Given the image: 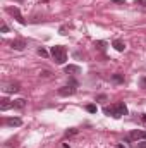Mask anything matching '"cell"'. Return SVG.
I'll return each mask as SVG.
<instances>
[{
    "label": "cell",
    "instance_id": "obj_23",
    "mask_svg": "<svg viewBox=\"0 0 146 148\" xmlns=\"http://www.w3.org/2000/svg\"><path fill=\"white\" fill-rule=\"evenodd\" d=\"M141 121H143V122L146 124V114H143V115H141Z\"/></svg>",
    "mask_w": 146,
    "mask_h": 148
},
{
    "label": "cell",
    "instance_id": "obj_25",
    "mask_svg": "<svg viewBox=\"0 0 146 148\" xmlns=\"http://www.w3.org/2000/svg\"><path fill=\"white\" fill-rule=\"evenodd\" d=\"M143 138L146 140V131H143Z\"/></svg>",
    "mask_w": 146,
    "mask_h": 148
},
{
    "label": "cell",
    "instance_id": "obj_7",
    "mask_svg": "<svg viewBox=\"0 0 146 148\" xmlns=\"http://www.w3.org/2000/svg\"><path fill=\"white\" fill-rule=\"evenodd\" d=\"M112 47H113L117 52H124V50H126V43H124L122 40H113V41H112Z\"/></svg>",
    "mask_w": 146,
    "mask_h": 148
},
{
    "label": "cell",
    "instance_id": "obj_9",
    "mask_svg": "<svg viewBox=\"0 0 146 148\" xmlns=\"http://www.w3.org/2000/svg\"><path fill=\"white\" fill-rule=\"evenodd\" d=\"M64 71L67 74H79L81 73V67H79V66H74V64H69V66H65Z\"/></svg>",
    "mask_w": 146,
    "mask_h": 148
},
{
    "label": "cell",
    "instance_id": "obj_13",
    "mask_svg": "<svg viewBox=\"0 0 146 148\" xmlns=\"http://www.w3.org/2000/svg\"><path fill=\"white\" fill-rule=\"evenodd\" d=\"M103 112H105V115H112V117H115V107H105Z\"/></svg>",
    "mask_w": 146,
    "mask_h": 148
},
{
    "label": "cell",
    "instance_id": "obj_1",
    "mask_svg": "<svg viewBox=\"0 0 146 148\" xmlns=\"http://www.w3.org/2000/svg\"><path fill=\"white\" fill-rule=\"evenodd\" d=\"M52 57L55 59L57 64H64L67 60V50H65V47H62V45L52 47Z\"/></svg>",
    "mask_w": 146,
    "mask_h": 148
},
{
    "label": "cell",
    "instance_id": "obj_19",
    "mask_svg": "<svg viewBox=\"0 0 146 148\" xmlns=\"http://www.w3.org/2000/svg\"><path fill=\"white\" fill-rule=\"evenodd\" d=\"M96 45H98V48H100V50H105V43H103V41H98Z\"/></svg>",
    "mask_w": 146,
    "mask_h": 148
},
{
    "label": "cell",
    "instance_id": "obj_22",
    "mask_svg": "<svg viewBox=\"0 0 146 148\" xmlns=\"http://www.w3.org/2000/svg\"><path fill=\"white\" fill-rule=\"evenodd\" d=\"M138 148H146V141H139L138 143Z\"/></svg>",
    "mask_w": 146,
    "mask_h": 148
},
{
    "label": "cell",
    "instance_id": "obj_5",
    "mask_svg": "<svg viewBox=\"0 0 146 148\" xmlns=\"http://www.w3.org/2000/svg\"><path fill=\"white\" fill-rule=\"evenodd\" d=\"M60 97H71L76 93V86H64V88H59V91H57Z\"/></svg>",
    "mask_w": 146,
    "mask_h": 148
},
{
    "label": "cell",
    "instance_id": "obj_10",
    "mask_svg": "<svg viewBox=\"0 0 146 148\" xmlns=\"http://www.w3.org/2000/svg\"><path fill=\"white\" fill-rule=\"evenodd\" d=\"M10 107H12V102H9L7 98H2V100H0V110H2V112L9 110Z\"/></svg>",
    "mask_w": 146,
    "mask_h": 148
},
{
    "label": "cell",
    "instance_id": "obj_21",
    "mask_svg": "<svg viewBox=\"0 0 146 148\" xmlns=\"http://www.w3.org/2000/svg\"><path fill=\"white\" fill-rule=\"evenodd\" d=\"M134 3H136V5H146V0H136Z\"/></svg>",
    "mask_w": 146,
    "mask_h": 148
},
{
    "label": "cell",
    "instance_id": "obj_4",
    "mask_svg": "<svg viewBox=\"0 0 146 148\" xmlns=\"http://www.w3.org/2000/svg\"><path fill=\"white\" fill-rule=\"evenodd\" d=\"M113 107H115V117H122V115H127V107H126V103L119 102V103H115Z\"/></svg>",
    "mask_w": 146,
    "mask_h": 148
},
{
    "label": "cell",
    "instance_id": "obj_16",
    "mask_svg": "<svg viewBox=\"0 0 146 148\" xmlns=\"http://www.w3.org/2000/svg\"><path fill=\"white\" fill-rule=\"evenodd\" d=\"M38 55H41V57H46V55H48V52H46L45 48H38Z\"/></svg>",
    "mask_w": 146,
    "mask_h": 148
},
{
    "label": "cell",
    "instance_id": "obj_14",
    "mask_svg": "<svg viewBox=\"0 0 146 148\" xmlns=\"http://www.w3.org/2000/svg\"><path fill=\"white\" fill-rule=\"evenodd\" d=\"M131 138H134V140L143 138V131H132V133H131Z\"/></svg>",
    "mask_w": 146,
    "mask_h": 148
},
{
    "label": "cell",
    "instance_id": "obj_20",
    "mask_svg": "<svg viewBox=\"0 0 146 148\" xmlns=\"http://www.w3.org/2000/svg\"><path fill=\"white\" fill-rule=\"evenodd\" d=\"M40 76H43V77H50V73H48V71H41Z\"/></svg>",
    "mask_w": 146,
    "mask_h": 148
},
{
    "label": "cell",
    "instance_id": "obj_8",
    "mask_svg": "<svg viewBox=\"0 0 146 148\" xmlns=\"http://www.w3.org/2000/svg\"><path fill=\"white\" fill-rule=\"evenodd\" d=\"M5 124H7V126H12V127H14V126L17 127V126L23 124V121H21L19 117H9V119H5Z\"/></svg>",
    "mask_w": 146,
    "mask_h": 148
},
{
    "label": "cell",
    "instance_id": "obj_17",
    "mask_svg": "<svg viewBox=\"0 0 146 148\" xmlns=\"http://www.w3.org/2000/svg\"><path fill=\"white\" fill-rule=\"evenodd\" d=\"M77 133V129H69V131H65V136H72Z\"/></svg>",
    "mask_w": 146,
    "mask_h": 148
},
{
    "label": "cell",
    "instance_id": "obj_3",
    "mask_svg": "<svg viewBox=\"0 0 146 148\" xmlns=\"http://www.w3.org/2000/svg\"><path fill=\"white\" fill-rule=\"evenodd\" d=\"M2 90H3L5 93H17V91L21 90V86H19L17 83H5Z\"/></svg>",
    "mask_w": 146,
    "mask_h": 148
},
{
    "label": "cell",
    "instance_id": "obj_12",
    "mask_svg": "<svg viewBox=\"0 0 146 148\" xmlns=\"http://www.w3.org/2000/svg\"><path fill=\"white\" fill-rule=\"evenodd\" d=\"M112 81H113V83H124V74H113V76H112Z\"/></svg>",
    "mask_w": 146,
    "mask_h": 148
},
{
    "label": "cell",
    "instance_id": "obj_2",
    "mask_svg": "<svg viewBox=\"0 0 146 148\" xmlns=\"http://www.w3.org/2000/svg\"><path fill=\"white\" fill-rule=\"evenodd\" d=\"M7 12H9V14H12V16L16 17V21H17V23L26 24V21H24V17H23V14L19 12V9H17V7H9V9H7Z\"/></svg>",
    "mask_w": 146,
    "mask_h": 148
},
{
    "label": "cell",
    "instance_id": "obj_11",
    "mask_svg": "<svg viewBox=\"0 0 146 148\" xmlns=\"http://www.w3.org/2000/svg\"><path fill=\"white\" fill-rule=\"evenodd\" d=\"M12 107H14V109H24V107H26V100H24V98H17V100L12 102Z\"/></svg>",
    "mask_w": 146,
    "mask_h": 148
},
{
    "label": "cell",
    "instance_id": "obj_15",
    "mask_svg": "<svg viewBox=\"0 0 146 148\" xmlns=\"http://www.w3.org/2000/svg\"><path fill=\"white\" fill-rule=\"evenodd\" d=\"M86 110L91 112V114H95V112H96V105H93V103H91V105H88V107H86Z\"/></svg>",
    "mask_w": 146,
    "mask_h": 148
},
{
    "label": "cell",
    "instance_id": "obj_24",
    "mask_svg": "<svg viewBox=\"0 0 146 148\" xmlns=\"http://www.w3.org/2000/svg\"><path fill=\"white\" fill-rule=\"evenodd\" d=\"M141 84H143V86L146 88V77H143V79H141Z\"/></svg>",
    "mask_w": 146,
    "mask_h": 148
},
{
    "label": "cell",
    "instance_id": "obj_18",
    "mask_svg": "<svg viewBox=\"0 0 146 148\" xmlns=\"http://www.w3.org/2000/svg\"><path fill=\"white\" fill-rule=\"evenodd\" d=\"M0 31H2V33H7V31H9V26H7V24H2Z\"/></svg>",
    "mask_w": 146,
    "mask_h": 148
},
{
    "label": "cell",
    "instance_id": "obj_26",
    "mask_svg": "<svg viewBox=\"0 0 146 148\" xmlns=\"http://www.w3.org/2000/svg\"><path fill=\"white\" fill-rule=\"evenodd\" d=\"M119 148H127V147H124V145H119Z\"/></svg>",
    "mask_w": 146,
    "mask_h": 148
},
{
    "label": "cell",
    "instance_id": "obj_6",
    "mask_svg": "<svg viewBox=\"0 0 146 148\" xmlns=\"http://www.w3.org/2000/svg\"><path fill=\"white\" fill-rule=\"evenodd\" d=\"M10 48H14V50H24L26 48V41L24 40H12L10 41Z\"/></svg>",
    "mask_w": 146,
    "mask_h": 148
}]
</instances>
